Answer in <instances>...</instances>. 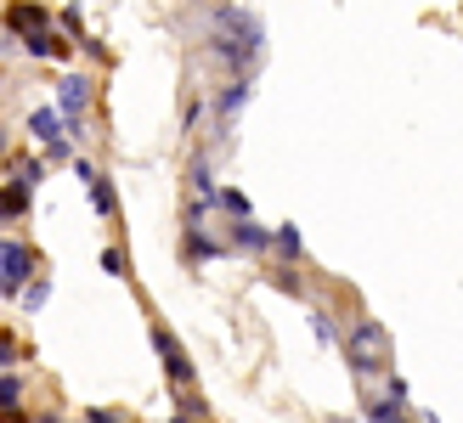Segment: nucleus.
Listing matches in <instances>:
<instances>
[{"mask_svg":"<svg viewBox=\"0 0 463 423\" xmlns=\"http://www.w3.org/2000/svg\"><path fill=\"white\" fill-rule=\"evenodd\" d=\"M260 52H266V34H260V17H254V12L221 6V12L210 17V57L226 68L232 80H243Z\"/></svg>","mask_w":463,"mask_h":423,"instance_id":"obj_1","label":"nucleus"},{"mask_svg":"<svg viewBox=\"0 0 463 423\" xmlns=\"http://www.w3.org/2000/svg\"><path fill=\"white\" fill-rule=\"evenodd\" d=\"M345 367H351L362 384H373L379 372H390V334L373 316H362L351 327V339H345Z\"/></svg>","mask_w":463,"mask_h":423,"instance_id":"obj_2","label":"nucleus"},{"mask_svg":"<svg viewBox=\"0 0 463 423\" xmlns=\"http://www.w3.org/2000/svg\"><path fill=\"white\" fill-rule=\"evenodd\" d=\"M147 339H153V356L165 362V379H170V390H198V362L187 356V344H181L165 322H153L147 327Z\"/></svg>","mask_w":463,"mask_h":423,"instance_id":"obj_3","label":"nucleus"},{"mask_svg":"<svg viewBox=\"0 0 463 423\" xmlns=\"http://www.w3.org/2000/svg\"><path fill=\"white\" fill-rule=\"evenodd\" d=\"M0 277L12 282V294H23L40 277V249L23 238H0Z\"/></svg>","mask_w":463,"mask_h":423,"instance_id":"obj_4","label":"nucleus"},{"mask_svg":"<svg viewBox=\"0 0 463 423\" xmlns=\"http://www.w3.org/2000/svg\"><path fill=\"white\" fill-rule=\"evenodd\" d=\"M0 23H6V29H12L17 40H34V34H45V29H57V23H52V12H45L40 0H12Z\"/></svg>","mask_w":463,"mask_h":423,"instance_id":"obj_5","label":"nucleus"},{"mask_svg":"<svg viewBox=\"0 0 463 423\" xmlns=\"http://www.w3.org/2000/svg\"><path fill=\"white\" fill-rule=\"evenodd\" d=\"M74 175L90 186V203H97V215H102V221H119V193H113V186L102 181V170H97V164L74 158Z\"/></svg>","mask_w":463,"mask_h":423,"instance_id":"obj_6","label":"nucleus"},{"mask_svg":"<svg viewBox=\"0 0 463 423\" xmlns=\"http://www.w3.org/2000/svg\"><path fill=\"white\" fill-rule=\"evenodd\" d=\"M249 97H254V80L243 74V80H226V90H221V102H215V130H226L238 113L249 108Z\"/></svg>","mask_w":463,"mask_h":423,"instance_id":"obj_7","label":"nucleus"},{"mask_svg":"<svg viewBox=\"0 0 463 423\" xmlns=\"http://www.w3.org/2000/svg\"><path fill=\"white\" fill-rule=\"evenodd\" d=\"M29 215H34V193L23 181H6V186H0V226H17Z\"/></svg>","mask_w":463,"mask_h":423,"instance_id":"obj_8","label":"nucleus"},{"mask_svg":"<svg viewBox=\"0 0 463 423\" xmlns=\"http://www.w3.org/2000/svg\"><path fill=\"white\" fill-rule=\"evenodd\" d=\"M362 423H419L407 412V401H390V395H362Z\"/></svg>","mask_w":463,"mask_h":423,"instance_id":"obj_9","label":"nucleus"},{"mask_svg":"<svg viewBox=\"0 0 463 423\" xmlns=\"http://www.w3.org/2000/svg\"><path fill=\"white\" fill-rule=\"evenodd\" d=\"M226 249H232V243H221V238H210L203 226H193L187 243H181V260H187V266H203V260H221Z\"/></svg>","mask_w":463,"mask_h":423,"instance_id":"obj_10","label":"nucleus"},{"mask_svg":"<svg viewBox=\"0 0 463 423\" xmlns=\"http://www.w3.org/2000/svg\"><path fill=\"white\" fill-rule=\"evenodd\" d=\"M271 254H277L283 266H306V238H299L294 221H283V226L271 231Z\"/></svg>","mask_w":463,"mask_h":423,"instance_id":"obj_11","label":"nucleus"},{"mask_svg":"<svg viewBox=\"0 0 463 423\" xmlns=\"http://www.w3.org/2000/svg\"><path fill=\"white\" fill-rule=\"evenodd\" d=\"M23 52H29V57H40V62H68V52H74V40H68V34H57V29H45V34H34V40H23Z\"/></svg>","mask_w":463,"mask_h":423,"instance_id":"obj_12","label":"nucleus"},{"mask_svg":"<svg viewBox=\"0 0 463 423\" xmlns=\"http://www.w3.org/2000/svg\"><path fill=\"white\" fill-rule=\"evenodd\" d=\"M232 249H249L254 260H266V254H271V231L260 221H238V226H232Z\"/></svg>","mask_w":463,"mask_h":423,"instance_id":"obj_13","label":"nucleus"},{"mask_svg":"<svg viewBox=\"0 0 463 423\" xmlns=\"http://www.w3.org/2000/svg\"><path fill=\"white\" fill-rule=\"evenodd\" d=\"M29 136L40 141V147H52V141H68L62 113H57V108H34V113H29Z\"/></svg>","mask_w":463,"mask_h":423,"instance_id":"obj_14","label":"nucleus"},{"mask_svg":"<svg viewBox=\"0 0 463 423\" xmlns=\"http://www.w3.org/2000/svg\"><path fill=\"white\" fill-rule=\"evenodd\" d=\"M6 181H23L34 193V186L45 181V158H34V153H17V158H6Z\"/></svg>","mask_w":463,"mask_h":423,"instance_id":"obj_15","label":"nucleus"},{"mask_svg":"<svg viewBox=\"0 0 463 423\" xmlns=\"http://www.w3.org/2000/svg\"><path fill=\"white\" fill-rule=\"evenodd\" d=\"M23 362H34V350L23 344L17 334H6V327H0V372H17Z\"/></svg>","mask_w":463,"mask_h":423,"instance_id":"obj_16","label":"nucleus"},{"mask_svg":"<svg viewBox=\"0 0 463 423\" xmlns=\"http://www.w3.org/2000/svg\"><path fill=\"white\" fill-rule=\"evenodd\" d=\"M187 186H193V198H203V203H215V170H210V158H193V170H187Z\"/></svg>","mask_w":463,"mask_h":423,"instance_id":"obj_17","label":"nucleus"},{"mask_svg":"<svg viewBox=\"0 0 463 423\" xmlns=\"http://www.w3.org/2000/svg\"><path fill=\"white\" fill-rule=\"evenodd\" d=\"M215 203L232 215V226H238V221H254V198H249V193H238V186H221Z\"/></svg>","mask_w":463,"mask_h":423,"instance_id":"obj_18","label":"nucleus"},{"mask_svg":"<svg viewBox=\"0 0 463 423\" xmlns=\"http://www.w3.org/2000/svg\"><path fill=\"white\" fill-rule=\"evenodd\" d=\"M23 395H29V379L23 372H0V412H23Z\"/></svg>","mask_w":463,"mask_h":423,"instance_id":"obj_19","label":"nucleus"},{"mask_svg":"<svg viewBox=\"0 0 463 423\" xmlns=\"http://www.w3.org/2000/svg\"><path fill=\"white\" fill-rule=\"evenodd\" d=\"M271 288L306 305V282H299V266H277V271H271Z\"/></svg>","mask_w":463,"mask_h":423,"instance_id":"obj_20","label":"nucleus"},{"mask_svg":"<svg viewBox=\"0 0 463 423\" xmlns=\"http://www.w3.org/2000/svg\"><path fill=\"white\" fill-rule=\"evenodd\" d=\"M97 266H102L108 277H130V254H125V243H108V249L97 254Z\"/></svg>","mask_w":463,"mask_h":423,"instance_id":"obj_21","label":"nucleus"},{"mask_svg":"<svg viewBox=\"0 0 463 423\" xmlns=\"http://www.w3.org/2000/svg\"><path fill=\"white\" fill-rule=\"evenodd\" d=\"M17 299H23V311H45V299H52V282L34 277V282H29V288H23Z\"/></svg>","mask_w":463,"mask_h":423,"instance_id":"obj_22","label":"nucleus"},{"mask_svg":"<svg viewBox=\"0 0 463 423\" xmlns=\"http://www.w3.org/2000/svg\"><path fill=\"white\" fill-rule=\"evenodd\" d=\"M62 29H68V40H74V45H80V40H90V34H85V17H80V6H62Z\"/></svg>","mask_w":463,"mask_h":423,"instance_id":"obj_23","label":"nucleus"},{"mask_svg":"<svg viewBox=\"0 0 463 423\" xmlns=\"http://www.w3.org/2000/svg\"><path fill=\"white\" fill-rule=\"evenodd\" d=\"M311 334H317V344H334V322H328V311H317V305H311Z\"/></svg>","mask_w":463,"mask_h":423,"instance_id":"obj_24","label":"nucleus"},{"mask_svg":"<svg viewBox=\"0 0 463 423\" xmlns=\"http://www.w3.org/2000/svg\"><path fill=\"white\" fill-rule=\"evenodd\" d=\"M85 423H130V418H125V412H113V407H90Z\"/></svg>","mask_w":463,"mask_h":423,"instance_id":"obj_25","label":"nucleus"},{"mask_svg":"<svg viewBox=\"0 0 463 423\" xmlns=\"http://www.w3.org/2000/svg\"><path fill=\"white\" fill-rule=\"evenodd\" d=\"M74 158V141H52V147H45V164H68Z\"/></svg>","mask_w":463,"mask_h":423,"instance_id":"obj_26","label":"nucleus"},{"mask_svg":"<svg viewBox=\"0 0 463 423\" xmlns=\"http://www.w3.org/2000/svg\"><path fill=\"white\" fill-rule=\"evenodd\" d=\"M0 423H34L29 412H0Z\"/></svg>","mask_w":463,"mask_h":423,"instance_id":"obj_27","label":"nucleus"},{"mask_svg":"<svg viewBox=\"0 0 463 423\" xmlns=\"http://www.w3.org/2000/svg\"><path fill=\"white\" fill-rule=\"evenodd\" d=\"M34 423H68V418H62V412H40Z\"/></svg>","mask_w":463,"mask_h":423,"instance_id":"obj_28","label":"nucleus"},{"mask_svg":"<svg viewBox=\"0 0 463 423\" xmlns=\"http://www.w3.org/2000/svg\"><path fill=\"white\" fill-rule=\"evenodd\" d=\"M0 299H17V294H12V282H6V277H0Z\"/></svg>","mask_w":463,"mask_h":423,"instance_id":"obj_29","label":"nucleus"},{"mask_svg":"<svg viewBox=\"0 0 463 423\" xmlns=\"http://www.w3.org/2000/svg\"><path fill=\"white\" fill-rule=\"evenodd\" d=\"M165 423H198V418H187V412H175V418H165Z\"/></svg>","mask_w":463,"mask_h":423,"instance_id":"obj_30","label":"nucleus"},{"mask_svg":"<svg viewBox=\"0 0 463 423\" xmlns=\"http://www.w3.org/2000/svg\"><path fill=\"white\" fill-rule=\"evenodd\" d=\"M0 153H6V125H0Z\"/></svg>","mask_w":463,"mask_h":423,"instance_id":"obj_31","label":"nucleus"},{"mask_svg":"<svg viewBox=\"0 0 463 423\" xmlns=\"http://www.w3.org/2000/svg\"><path fill=\"white\" fill-rule=\"evenodd\" d=\"M0 90H6V80H0Z\"/></svg>","mask_w":463,"mask_h":423,"instance_id":"obj_32","label":"nucleus"},{"mask_svg":"<svg viewBox=\"0 0 463 423\" xmlns=\"http://www.w3.org/2000/svg\"><path fill=\"white\" fill-rule=\"evenodd\" d=\"M68 423H74V418H68ZM80 423H85V418H80Z\"/></svg>","mask_w":463,"mask_h":423,"instance_id":"obj_33","label":"nucleus"}]
</instances>
